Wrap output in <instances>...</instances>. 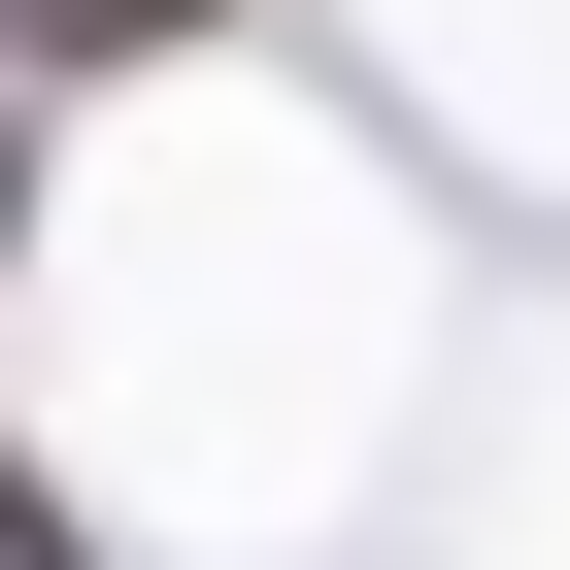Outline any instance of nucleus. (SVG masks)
Returning a JSON list of instances; mask_svg holds the SVG:
<instances>
[{"instance_id":"2","label":"nucleus","mask_w":570,"mask_h":570,"mask_svg":"<svg viewBox=\"0 0 570 570\" xmlns=\"http://www.w3.org/2000/svg\"><path fill=\"white\" fill-rule=\"evenodd\" d=\"M0 570H101V537H68V470H35V436H0Z\"/></svg>"},{"instance_id":"1","label":"nucleus","mask_w":570,"mask_h":570,"mask_svg":"<svg viewBox=\"0 0 570 570\" xmlns=\"http://www.w3.org/2000/svg\"><path fill=\"white\" fill-rule=\"evenodd\" d=\"M135 35H202V0H0V68H135Z\"/></svg>"}]
</instances>
